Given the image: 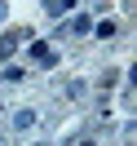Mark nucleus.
I'll list each match as a JSON object with an SVG mask.
<instances>
[{
  "instance_id": "f257e3e1",
  "label": "nucleus",
  "mask_w": 137,
  "mask_h": 146,
  "mask_svg": "<svg viewBox=\"0 0 137 146\" xmlns=\"http://www.w3.org/2000/svg\"><path fill=\"white\" fill-rule=\"evenodd\" d=\"M31 58H36L40 66H53V49H49L44 40H36V44H31Z\"/></svg>"
},
{
  "instance_id": "7ed1b4c3",
  "label": "nucleus",
  "mask_w": 137,
  "mask_h": 146,
  "mask_svg": "<svg viewBox=\"0 0 137 146\" xmlns=\"http://www.w3.org/2000/svg\"><path fill=\"white\" fill-rule=\"evenodd\" d=\"M84 146H97V142H84Z\"/></svg>"
},
{
  "instance_id": "f03ea898",
  "label": "nucleus",
  "mask_w": 137,
  "mask_h": 146,
  "mask_svg": "<svg viewBox=\"0 0 137 146\" xmlns=\"http://www.w3.org/2000/svg\"><path fill=\"white\" fill-rule=\"evenodd\" d=\"M18 40H22V36H18V31H9V36L0 40V58H9V53H13V49H18Z\"/></svg>"
}]
</instances>
